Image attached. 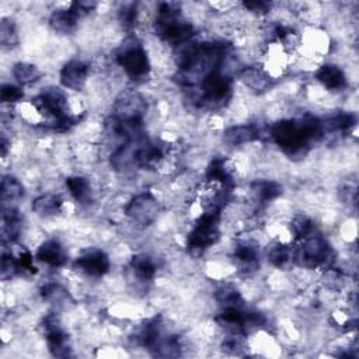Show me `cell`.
<instances>
[{
    "label": "cell",
    "mask_w": 359,
    "mask_h": 359,
    "mask_svg": "<svg viewBox=\"0 0 359 359\" xmlns=\"http://www.w3.org/2000/svg\"><path fill=\"white\" fill-rule=\"evenodd\" d=\"M42 332L45 335L49 352L56 358L70 356L72 346L67 332L63 330L62 323L56 314V311L46 314L41 323Z\"/></svg>",
    "instance_id": "obj_9"
},
{
    "label": "cell",
    "mask_w": 359,
    "mask_h": 359,
    "mask_svg": "<svg viewBox=\"0 0 359 359\" xmlns=\"http://www.w3.org/2000/svg\"><path fill=\"white\" fill-rule=\"evenodd\" d=\"M24 185L17 177L11 174L3 177L0 185L1 208H17V203L24 198Z\"/></svg>",
    "instance_id": "obj_23"
},
{
    "label": "cell",
    "mask_w": 359,
    "mask_h": 359,
    "mask_svg": "<svg viewBox=\"0 0 359 359\" xmlns=\"http://www.w3.org/2000/svg\"><path fill=\"white\" fill-rule=\"evenodd\" d=\"M39 294L42 300L50 304L55 310H67L74 304V299L70 292L56 280L45 282L39 289Z\"/></svg>",
    "instance_id": "obj_16"
},
{
    "label": "cell",
    "mask_w": 359,
    "mask_h": 359,
    "mask_svg": "<svg viewBox=\"0 0 359 359\" xmlns=\"http://www.w3.org/2000/svg\"><path fill=\"white\" fill-rule=\"evenodd\" d=\"M287 230L290 233L292 240L299 241V240L304 238L306 236H309L310 233H313L316 230V226L310 216L299 213L292 217L290 223L287 224Z\"/></svg>",
    "instance_id": "obj_28"
},
{
    "label": "cell",
    "mask_w": 359,
    "mask_h": 359,
    "mask_svg": "<svg viewBox=\"0 0 359 359\" xmlns=\"http://www.w3.org/2000/svg\"><path fill=\"white\" fill-rule=\"evenodd\" d=\"M13 77L18 83V86H29L41 80L42 72L38 66L29 62H17L11 69Z\"/></svg>",
    "instance_id": "obj_26"
},
{
    "label": "cell",
    "mask_w": 359,
    "mask_h": 359,
    "mask_svg": "<svg viewBox=\"0 0 359 359\" xmlns=\"http://www.w3.org/2000/svg\"><path fill=\"white\" fill-rule=\"evenodd\" d=\"M222 210L203 209L196 217L189 234L187 236V250L191 254H202L216 245L220 240Z\"/></svg>",
    "instance_id": "obj_2"
},
{
    "label": "cell",
    "mask_w": 359,
    "mask_h": 359,
    "mask_svg": "<svg viewBox=\"0 0 359 359\" xmlns=\"http://www.w3.org/2000/svg\"><path fill=\"white\" fill-rule=\"evenodd\" d=\"M248 189L257 209L278 199L283 192L282 185L272 180H255L250 184Z\"/></svg>",
    "instance_id": "obj_17"
},
{
    "label": "cell",
    "mask_w": 359,
    "mask_h": 359,
    "mask_svg": "<svg viewBox=\"0 0 359 359\" xmlns=\"http://www.w3.org/2000/svg\"><path fill=\"white\" fill-rule=\"evenodd\" d=\"M297 243L299 245L296 247V264L309 269L321 268L323 271L332 266L334 251L328 240L317 230L299 240Z\"/></svg>",
    "instance_id": "obj_3"
},
{
    "label": "cell",
    "mask_w": 359,
    "mask_h": 359,
    "mask_svg": "<svg viewBox=\"0 0 359 359\" xmlns=\"http://www.w3.org/2000/svg\"><path fill=\"white\" fill-rule=\"evenodd\" d=\"M91 67L83 59L67 60L59 72V81L62 87L70 91H83L87 86Z\"/></svg>",
    "instance_id": "obj_11"
},
{
    "label": "cell",
    "mask_w": 359,
    "mask_h": 359,
    "mask_svg": "<svg viewBox=\"0 0 359 359\" xmlns=\"http://www.w3.org/2000/svg\"><path fill=\"white\" fill-rule=\"evenodd\" d=\"M115 60L119 67H122L125 74L133 81L143 83L149 79L151 73L149 55L136 39L125 41L119 46L115 55Z\"/></svg>",
    "instance_id": "obj_4"
},
{
    "label": "cell",
    "mask_w": 359,
    "mask_h": 359,
    "mask_svg": "<svg viewBox=\"0 0 359 359\" xmlns=\"http://www.w3.org/2000/svg\"><path fill=\"white\" fill-rule=\"evenodd\" d=\"M20 36L17 24L10 17H3L0 22V43L3 49H13L18 45Z\"/></svg>",
    "instance_id": "obj_29"
},
{
    "label": "cell",
    "mask_w": 359,
    "mask_h": 359,
    "mask_svg": "<svg viewBox=\"0 0 359 359\" xmlns=\"http://www.w3.org/2000/svg\"><path fill=\"white\" fill-rule=\"evenodd\" d=\"M268 261L280 271H287L296 264V247L287 241H276L268 250Z\"/></svg>",
    "instance_id": "obj_21"
},
{
    "label": "cell",
    "mask_w": 359,
    "mask_h": 359,
    "mask_svg": "<svg viewBox=\"0 0 359 359\" xmlns=\"http://www.w3.org/2000/svg\"><path fill=\"white\" fill-rule=\"evenodd\" d=\"M153 29L161 41L171 43L174 48L192 39L195 35V27L182 14L181 6L171 1L157 4Z\"/></svg>",
    "instance_id": "obj_1"
},
{
    "label": "cell",
    "mask_w": 359,
    "mask_h": 359,
    "mask_svg": "<svg viewBox=\"0 0 359 359\" xmlns=\"http://www.w3.org/2000/svg\"><path fill=\"white\" fill-rule=\"evenodd\" d=\"M65 201L57 194H41L31 202L32 212L39 217H53L62 212Z\"/></svg>",
    "instance_id": "obj_22"
},
{
    "label": "cell",
    "mask_w": 359,
    "mask_h": 359,
    "mask_svg": "<svg viewBox=\"0 0 359 359\" xmlns=\"http://www.w3.org/2000/svg\"><path fill=\"white\" fill-rule=\"evenodd\" d=\"M259 245L255 240L238 238L231 251V258L237 266V269L245 275L254 273L259 268Z\"/></svg>",
    "instance_id": "obj_10"
},
{
    "label": "cell",
    "mask_w": 359,
    "mask_h": 359,
    "mask_svg": "<svg viewBox=\"0 0 359 359\" xmlns=\"http://www.w3.org/2000/svg\"><path fill=\"white\" fill-rule=\"evenodd\" d=\"M314 79L327 91L338 93L346 88L348 79L345 72L335 63H321L314 69Z\"/></svg>",
    "instance_id": "obj_13"
},
{
    "label": "cell",
    "mask_w": 359,
    "mask_h": 359,
    "mask_svg": "<svg viewBox=\"0 0 359 359\" xmlns=\"http://www.w3.org/2000/svg\"><path fill=\"white\" fill-rule=\"evenodd\" d=\"M264 133H266V136L269 137V128L264 129L261 126V123H258V122L257 123L233 125L223 132V142L229 146L237 147V146L248 144V143L262 139L265 136Z\"/></svg>",
    "instance_id": "obj_12"
},
{
    "label": "cell",
    "mask_w": 359,
    "mask_h": 359,
    "mask_svg": "<svg viewBox=\"0 0 359 359\" xmlns=\"http://www.w3.org/2000/svg\"><path fill=\"white\" fill-rule=\"evenodd\" d=\"M157 261L146 252L135 254L129 261V271L139 283H150L157 275Z\"/></svg>",
    "instance_id": "obj_19"
},
{
    "label": "cell",
    "mask_w": 359,
    "mask_h": 359,
    "mask_svg": "<svg viewBox=\"0 0 359 359\" xmlns=\"http://www.w3.org/2000/svg\"><path fill=\"white\" fill-rule=\"evenodd\" d=\"M31 104L39 114L46 126L70 115L67 94L60 87H48L31 100Z\"/></svg>",
    "instance_id": "obj_5"
},
{
    "label": "cell",
    "mask_w": 359,
    "mask_h": 359,
    "mask_svg": "<svg viewBox=\"0 0 359 359\" xmlns=\"http://www.w3.org/2000/svg\"><path fill=\"white\" fill-rule=\"evenodd\" d=\"M241 83L252 93L262 94L272 87L273 79L264 70L261 65L245 66L238 74Z\"/></svg>",
    "instance_id": "obj_18"
},
{
    "label": "cell",
    "mask_w": 359,
    "mask_h": 359,
    "mask_svg": "<svg viewBox=\"0 0 359 359\" xmlns=\"http://www.w3.org/2000/svg\"><path fill=\"white\" fill-rule=\"evenodd\" d=\"M146 112V98L139 91L133 88H126L115 97L111 115L125 123H143Z\"/></svg>",
    "instance_id": "obj_7"
},
{
    "label": "cell",
    "mask_w": 359,
    "mask_h": 359,
    "mask_svg": "<svg viewBox=\"0 0 359 359\" xmlns=\"http://www.w3.org/2000/svg\"><path fill=\"white\" fill-rule=\"evenodd\" d=\"M160 212V202L151 191H143L136 194L126 202L123 208L126 219L137 227L151 226L158 219Z\"/></svg>",
    "instance_id": "obj_6"
},
{
    "label": "cell",
    "mask_w": 359,
    "mask_h": 359,
    "mask_svg": "<svg viewBox=\"0 0 359 359\" xmlns=\"http://www.w3.org/2000/svg\"><path fill=\"white\" fill-rule=\"evenodd\" d=\"M35 259L50 268H62L67 264V252L59 240L48 238L36 248Z\"/></svg>",
    "instance_id": "obj_15"
},
{
    "label": "cell",
    "mask_w": 359,
    "mask_h": 359,
    "mask_svg": "<svg viewBox=\"0 0 359 359\" xmlns=\"http://www.w3.org/2000/svg\"><path fill=\"white\" fill-rule=\"evenodd\" d=\"M84 18L73 6V1L53 10L49 15V25L50 28L57 34H72L77 25L79 21Z\"/></svg>",
    "instance_id": "obj_14"
},
{
    "label": "cell",
    "mask_w": 359,
    "mask_h": 359,
    "mask_svg": "<svg viewBox=\"0 0 359 359\" xmlns=\"http://www.w3.org/2000/svg\"><path fill=\"white\" fill-rule=\"evenodd\" d=\"M66 188L70 196L79 203V205H90L93 202V187L88 178L83 175H70L66 178Z\"/></svg>",
    "instance_id": "obj_24"
},
{
    "label": "cell",
    "mask_w": 359,
    "mask_h": 359,
    "mask_svg": "<svg viewBox=\"0 0 359 359\" xmlns=\"http://www.w3.org/2000/svg\"><path fill=\"white\" fill-rule=\"evenodd\" d=\"M24 98V91L21 86L4 83L0 88V101L7 105H15L20 104Z\"/></svg>",
    "instance_id": "obj_30"
},
{
    "label": "cell",
    "mask_w": 359,
    "mask_h": 359,
    "mask_svg": "<svg viewBox=\"0 0 359 359\" xmlns=\"http://www.w3.org/2000/svg\"><path fill=\"white\" fill-rule=\"evenodd\" d=\"M323 135L325 133H346L356 126V116L351 112H337L321 119Z\"/></svg>",
    "instance_id": "obj_25"
},
{
    "label": "cell",
    "mask_w": 359,
    "mask_h": 359,
    "mask_svg": "<svg viewBox=\"0 0 359 359\" xmlns=\"http://www.w3.org/2000/svg\"><path fill=\"white\" fill-rule=\"evenodd\" d=\"M24 227L22 216L17 208H1V241L14 244Z\"/></svg>",
    "instance_id": "obj_20"
},
{
    "label": "cell",
    "mask_w": 359,
    "mask_h": 359,
    "mask_svg": "<svg viewBox=\"0 0 359 359\" xmlns=\"http://www.w3.org/2000/svg\"><path fill=\"white\" fill-rule=\"evenodd\" d=\"M73 269L87 278H102L111 269V259L104 250L88 247L74 258Z\"/></svg>",
    "instance_id": "obj_8"
},
{
    "label": "cell",
    "mask_w": 359,
    "mask_h": 359,
    "mask_svg": "<svg viewBox=\"0 0 359 359\" xmlns=\"http://www.w3.org/2000/svg\"><path fill=\"white\" fill-rule=\"evenodd\" d=\"M241 7H243L245 11H248V13H251V14H254V15L262 17V15H266V14H269V13L272 11L273 4L269 3V1H261V0H258V1H243V3H241Z\"/></svg>",
    "instance_id": "obj_31"
},
{
    "label": "cell",
    "mask_w": 359,
    "mask_h": 359,
    "mask_svg": "<svg viewBox=\"0 0 359 359\" xmlns=\"http://www.w3.org/2000/svg\"><path fill=\"white\" fill-rule=\"evenodd\" d=\"M215 300L219 303L220 307H231V306L244 304L240 290L233 283H229V282H223L216 287Z\"/></svg>",
    "instance_id": "obj_27"
}]
</instances>
